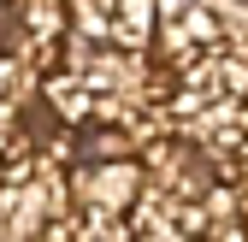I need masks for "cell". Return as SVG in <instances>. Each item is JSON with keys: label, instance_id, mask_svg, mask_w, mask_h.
Masks as SVG:
<instances>
[{"label": "cell", "instance_id": "cell-1", "mask_svg": "<svg viewBox=\"0 0 248 242\" xmlns=\"http://www.w3.org/2000/svg\"><path fill=\"white\" fill-rule=\"evenodd\" d=\"M77 30L89 42L136 53L154 30V0H77Z\"/></svg>", "mask_w": 248, "mask_h": 242}]
</instances>
